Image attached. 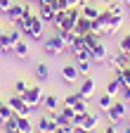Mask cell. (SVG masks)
<instances>
[{
    "instance_id": "cell-1",
    "label": "cell",
    "mask_w": 130,
    "mask_h": 133,
    "mask_svg": "<svg viewBox=\"0 0 130 133\" xmlns=\"http://www.w3.org/2000/svg\"><path fill=\"white\" fill-rule=\"evenodd\" d=\"M43 52L50 55V57H57V55H62V52H69V50H66V45H64L62 36L55 31L50 38H43Z\"/></svg>"
},
{
    "instance_id": "cell-2",
    "label": "cell",
    "mask_w": 130,
    "mask_h": 133,
    "mask_svg": "<svg viewBox=\"0 0 130 133\" xmlns=\"http://www.w3.org/2000/svg\"><path fill=\"white\" fill-rule=\"evenodd\" d=\"M125 114H128V102H123V100H113V105L106 109V116L111 124H121L125 119Z\"/></svg>"
},
{
    "instance_id": "cell-3",
    "label": "cell",
    "mask_w": 130,
    "mask_h": 133,
    "mask_svg": "<svg viewBox=\"0 0 130 133\" xmlns=\"http://www.w3.org/2000/svg\"><path fill=\"white\" fill-rule=\"evenodd\" d=\"M45 22L38 17V12H36V17H33V22H31V26L24 31V36L26 38H31V41H38V43H43V38H45Z\"/></svg>"
},
{
    "instance_id": "cell-4",
    "label": "cell",
    "mask_w": 130,
    "mask_h": 133,
    "mask_svg": "<svg viewBox=\"0 0 130 133\" xmlns=\"http://www.w3.org/2000/svg\"><path fill=\"white\" fill-rule=\"evenodd\" d=\"M69 55H71L76 62H78V59H90V48L85 45V41H83V38L78 36V38H76V43L69 48Z\"/></svg>"
},
{
    "instance_id": "cell-5",
    "label": "cell",
    "mask_w": 130,
    "mask_h": 133,
    "mask_svg": "<svg viewBox=\"0 0 130 133\" xmlns=\"http://www.w3.org/2000/svg\"><path fill=\"white\" fill-rule=\"evenodd\" d=\"M43 88L40 86H28V90L24 93V100H26V102L31 105V107H40L43 105Z\"/></svg>"
},
{
    "instance_id": "cell-6",
    "label": "cell",
    "mask_w": 130,
    "mask_h": 133,
    "mask_svg": "<svg viewBox=\"0 0 130 133\" xmlns=\"http://www.w3.org/2000/svg\"><path fill=\"white\" fill-rule=\"evenodd\" d=\"M57 131V124L52 116H38V121H36V133H55Z\"/></svg>"
},
{
    "instance_id": "cell-7",
    "label": "cell",
    "mask_w": 130,
    "mask_h": 133,
    "mask_svg": "<svg viewBox=\"0 0 130 133\" xmlns=\"http://www.w3.org/2000/svg\"><path fill=\"white\" fill-rule=\"evenodd\" d=\"M33 17H36V12H33V10H31L28 5H26V7H24V14L19 17V19H17V22H14V29H19V31L24 33V31H26V29L31 26V22H33Z\"/></svg>"
},
{
    "instance_id": "cell-8",
    "label": "cell",
    "mask_w": 130,
    "mask_h": 133,
    "mask_svg": "<svg viewBox=\"0 0 130 133\" xmlns=\"http://www.w3.org/2000/svg\"><path fill=\"white\" fill-rule=\"evenodd\" d=\"M106 57H109V52H106L104 41H102V43H97L95 48H90V59H92V62L102 64V62H106Z\"/></svg>"
},
{
    "instance_id": "cell-9",
    "label": "cell",
    "mask_w": 130,
    "mask_h": 133,
    "mask_svg": "<svg viewBox=\"0 0 130 133\" xmlns=\"http://www.w3.org/2000/svg\"><path fill=\"white\" fill-rule=\"evenodd\" d=\"M62 78L66 81V83H76V81L80 78V74H78V69H76V64H64V66H62Z\"/></svg>"
},
{
    "instance_id": "cell-10",
    "label": "cell",
    "mask_w": 130,
    "mask_h": 133,
    "mask_svg": "<svg viewBox=\"0 0 130 133\" xmlns=\"http://www.w3.org/2000/svg\"><path fill=\"white\" fill-rule=\"evenodd\" d=\"M90 31H92V22L80 14L78 22H76V26H73V33H76V36H85V33H90Z\"/></svg>"
},
{
    "instance_id": "cell-11",
    "label": "cell",
    "mask_w": 130,
    "mask_h": 133,
    "mask_svg": "<svg viewBox=\"0 0 130 133\" xmlns=\"http://www.w3.org/2000/svg\"><path fill=\"white\" fill-rule=\"evenodd\" d=\"M38 17L45 22V24H52V19H55V7L50 5V3H43V5H38Z\"/></svg>"
},
{
    "instance_id": "cell-12",
    "label": "cell",
    "mask_w": 130,
    "mask_h": 133,
    "mask_svg": "<svg viewBox=\"0 0 130 133\" xmlns=\"http://www.w3.org/2000/svg\"><path fill=\"white\" fill-rule=\"evenodd\" d=\"M33 76H36L38 83H45L47 78H50V66H47L45 62H38V64L33 66Z\"/></svg>"
},
{
    "instance_id": "cell-13",
    "label": "cell",
    "mask_w": 130,
    "mask_h": 133,
    "mask_svg": "<svg viewBox=\"0 0 130 133\" xmlns=\"http://www.w3.org/2000/svg\"><path fill=\"white\" fill-rule=\"evenodd\" d=\"M78 93H80V97H85V100H88V97L95 93V78H90V76H83V83H80Z\"/></svg>"
},
{
    "instance_id": "cell-14",
    "label": "cell",
    "mask_w": 130,
    "mask_h": 133,
    "mask_svg": "<svg viewBox=\"0 0 130 133\" xmlns=\"http://www.w3.org/2000/svg\"><path fill=\"white\" fill-rule=\"evenodd\" d=\"M28 52H31V48H28V43H26L24 38L12 48V55H14V57H19V59H28Z\"/></svg>"
},
{
    "instance_id": "cell-15",
    "label": "cell",
    "mask_w": 130,
    "mask_h": 133,
    "mask_svg": "<svg viewBox=\"0 0 130 133\" xmlns=\"http://www.w3.org/2000/svg\"><path fill=\"white\" fill-rule=\"evenodd\" d=\"M100 7H97V5H92V3H88V5H83V7H80V14H83L85 17V19H90V22H95L97 19V17H100Z\"/></svg>"
},
{
    "instance_id": "cell-16",
    "label": "cell",
    "mask_w": 130,
    "mask_h": 133,
    "mask_svg": "<svg viewBox=\"0 0 130 133\" xmlns=\"http://www.w3.org/2000/svg\"><path fill=\"white\" fill-rule=\"evenodd\" d=\"M121 24H123V14H121V17H111L109 26L104 29V36H116V31L121 29Z\"/></svg>"
},
{
    "instance_id": "cell-17",
    "label": "cell",
    "mask_w": 130,
    "mask_h": 133,
    "mask_svg": "<svg viewBox=\"0 0 130 133\" xmlns=\"http://www.w3.org/2000/svg\"><path fill=\"white\" fill-rule=\"evenodd\" d=\"M43 107H45L47 112H55V109L59 107V97H57V95H43Z\"/></svg>"
},
{
    "instance_id": "cell-18",
    "label": "cell",
    "mask_w": 130,
    "mask_h": 133,
    "mask_svg": "<svg viewBox=\"0 0 130 133\" xmlns=\"http://www.w3.org/2000/svg\"><path fill=\"white\" fill-rule=\"evenodd\" d=\"M24 7H26V5H14V3H12V7L5 12V14H7V19H10V22H17L19 17L24 14Z\"/></svg>"
},
{
    "instance_id": "cell-19",
    "label": "cell",
    "mask_w": 130,
    "mask_h": 133,
    "mask_svg": "<svg viewBox=\"0 0 130 133\" xmlns=\"http://www.w3.org/2000/svg\"><path fill=\"white\" fill-rule=\"evenodd\" d=\"M17 128H19V133H31V131H36V126L28 121V116H19V119H17Z\"/></svg>"
},
{
    "instance_id": "cell-20",
    "label": "cell",
    "mask_w": 130,
    "mask_h": 133,
    "mask_svg": "<svg viewBox=\"0 0 130 133\" xmlns=\"http://www.w3.org/2000/svg\"><path fill=\"white\" fill-rule=\"evenodd\" d=\"M21 38H24V33H21L19 29H12V31H7V45H10V50H12L14 45H17Z\"/></svg>"
},
{
    "instance_id": "cell-21",
    "label": "cell",
    "mask_w": 130,
    "mask_h": 133,
    "mask_svg": "<svg viewBox=\"0 0 130 133\" xmlns=\"http://www.w3.org/2000/svg\"><path fill=\"white\" fill-rule=\"evenodd\" d=\"M17 119H19V114L17 112H14L12 116H10V119L3 124V128H5V133H19V128H17Z\"/></svg>"
},
{
    "instance_id": "cell-22",
    "label": "cell",
    "mask_w": 130,
    "mask_h": 133,
    "mask_svg": "<svg viewBox=\"0 0 130 133\" xmlns=\"http://www.w3.org/2000/svg\"><path fill=\"white\" fill-rule=\"evenodd\" d=\"M80 38L85 41V45H88V48H95L97 43H102V36H100L97 31H90V33H85V36H80Z\"/></svg>"
},
{
    "instance_id": "cell-23",
    "label": "cell",
    "mask_w": 130,
    "mask_h": 133,
    "mask_svg": "<svg viewBox=\"0 0 130 133\" xmlns=\"http://www.w3.org/2000/svg\"><path fill=\"white\" fill-rule=\"evenodd\" d=\"M97 124H100V114H85V121H83V128H88V131H95L97 128Z\"/></svg>"
},
{
    "instance_id": "cell-24",
    "label": "cell",
    "mask_w": 130,
    "mask_h": 133,
    "mask_svg": "<svg viewBox=\"0 0 130 133\" xmlns=\"http://www.w3.org/2000/svg\"><path fill=\"white\" fill-rule=\"evenodd\" d=\"M90 66H92V59H78L76 62V69H78L80 76H88L90 74Z\"/></svg>"
},
{
    "instance_id": "cell-25",
    "label": "cell",
    "mask_w": 130,
    "mask_h": 133,
    "mask_svg": "<svg viewBox=\"0 0 130 133\" xmlns=\"http://www.w3.org/2000/svg\"><path fill=\"white\" fill-rule=\"evenodd\" d=\"M106 93H109V95H113V97H116V95L121 93V81H118L116 76H113V78L106 83Z\"/></svg>"
},
{
    "instance_id": "cell-26",
    "label": "cell",
    "mask_w": 130,
    "mask_h": 133,
    "mask_svg": "<svg viewBox=\"0 0 130 133\" xmlns=\"http://www.w3.org/2000/svg\"><path fill=\"white\" fill-rule=\"evenodd\" d=\"M116 74V78L121 81V86H130V69L125 66V69H118V71H113Z\"/></svg>"
},
{
    "instance_id": "cell-27",
    "label": "cell",
    "mask_w": 130,
    "mask_h": 133,
    "mask_svg": "<svg viewBox=\"0 0 130 133\" xmlns=\"http://www.w3.org/2000/svg\"><path fill=\"white\" fill-rule=\"evenodd\" d=\"M12 114H14V109H12L10 105H5V102H3V105H0V126H3V124H5V121L10 119V116H12Z\"/></svg>"
},
{
    "instance_id": "cell-28",
    "label": "cell",
    "mask_w": 130,
    "mask_h": 133,
    "mask_svg": "<svg viewBox=\"0 0 130 133\" xmlns=\"http://www.w3.org/2000/svg\"><path fill=\"white\" fill-rule=\"evenodd\" d=\"M106 10H109L113 17H121V14H123V3H116V0H111V3L106 5Z\"/></svg>"
},
{
    "instance_id": "cell-29",
    "label": "cell",
    "mask_w": 130,
    "mask_h": 133,
    "mask_svg": "<svg viewBox=\"0 0 130 133\" xmlns=\"http://www.w3.org/2000/svg\"><path fill=\"white\" fill-rule=\"evenodd\" d=\"M111 105H113V95H109V93L100 95V107H102V112H106Z\"/></svg>"
},
{
    "instance_id": "cell-30",
    "label": "cell",
    "mask_w": 130,
    "mask_h": 133,
    "mask_svg": "<svg viewBox=\"0 0 130 133\" xmlns=\"http://www.w3.org/2000/svg\"><path fill=\"white\" fill-rule=\"evenodd\" d=\"M73 109H76V114H88V100H85V97H80L78 102L73 105Z\"/></svg>"
},
{
    "instance_id": "cell-31",
    "label": "cell",
    "mask_w": 130,
    "mask_h": 133,
    "mask_svg": "<svg viewBox=\"0 0 130 133\" xmlns=\"http://www.w3.org/2000/svg\"><path fill=\"white\" fill-rule=\"evenodd\" d=\"M26 90H28V86H26L24 78H17V81H14V93H17V95H24Z\"/></svg>"
},
{
    "instance_id": "cell-32",
    "label": "cell",
    "mask_w": 130,
    "mask_h": 133,
    "mask_svg": "<svg viewBox=\"0 0 130 133\" xmlns=\"http://www.w3.org/2000/svg\"><path fill=\"white\" fill-rule=\"evenodd\" d=\"M52 7H55V12H66L71 5H69V0H55Z\"/></svg>"
},
{
    "instance_id": "cell-33",
    "label": "cell",
    "mask_w": 130,
    "mask_h": 133,
    "mask_svg": "<svg viewBox=\"0 0 130 133\" xmlns=\"http://www.w3.org/2000/svg\"><path fill=\"white\" fill-rule=\"evenodd\" d=\"M118 50H123V52H130V33H125V36L118 41Z\"/></svg>"
},
{
    "instance_id": "cell-34",
    "label": "cell",
    "mask_w": 130,
    "mask_h": 133,
    "mask_svg": "<svg viewBox=\"0 0 130 133\" xmlns=\"http://www.w3.org/2000/svg\"><path fill=\"white\" fill-rule=\"evenodd\" d=\"M78 100H80V93L76 90V93H71V95H66V97H64V105H71V107H73Z\"/></svg>"
},
{
    "instance_id": "cell-35",
    "label": "cell",
    "mask_w": 130,
    "mask_h": 133,
    "mask_svg": "<svg viewBox=\"0 0 130 133\" xmlns=\"http://www.w3.org/2000/svg\"><path fill=\"white\" fill-rule=\"evenodd\" d=\"M62 114H64V116H66V119H69V121H73V116H76V109H73L71 105H64V109H62Z\"/></svg>"
},
{
    "instance_id": "cell-36",
    "label": "cell",
    "mask_w": 130,
    "mask_h": 133,
    "mask_svg": "<svg viewBox=\"0 0 130 133\" xmlns=\"http://www.w3.org/2000/svg\"><path fill=\"white\" fill-rule=\"evenodd\" d=\"M121 100L123 102H130V86H121Z\"/></svg>"
},
{
    "instance_id": "cell-37",
    "label": "cell",
    "mask_w": 130,
    "mask_h": 133,
    "mask_svg": "<svg viewBox=\"0 0 130 133\" xmlns=\"http://www.w3.org/2000/svg\"><path fill=\"white\" fill-rule=\"evenodd\" d=\"M83 121H85V114H76L71 124H73V126H83Z\"/></svg>"
},
{
    "instance_id": "cell-38",
    "label": "cell",
    "mask_w": 130,
    "mask_h": 133,
    "mask_svg": "<svg viewBox=\"0 0 130 133\" xmlns=\"http://www.w3.org/2000/svg\"><path fill=\"white\" fill-rule=\"evenodd\" d=\"M10 7H12V0H0V12H3V14H5Z\"/></svg>"
},
{
    "instance_id": "cell-39",
    "label": "cell",
    "mask_w": 130,
    "mask_h": 133,
    "mask_svg": "<svg viewBox=\"0 0 130 133\" xmlns=\"http://www.w3.org/2000/svg\"><path fill=\"white\" fill-rule=\"evenodd\" d=\"M102 133H118V124H109Z\"/></svg>"
},
{
    "instance_id": "cell-40",
    "label": "cell",
    "mask_w": 130,
    "mask_h": 133,
    "mask_svg": "<svg viewBox=\"0 0 130 133\" xmlns=\"http://www.w3.org/2000/svg\"><path fill=\"white\" fill-rule=\"evenodd\" d=\"M73 133H92V131H88V128H83V126H76Z\"/></svg>"
},
{
    "instance_id": "cell-41",
    "label": "cell",
    "mask_w": 130,
    "mask_h": 133,
    "mask_svg": "<svg viewBox=\"0 0 130 133\" xmlns=\"http://www.w3.org/2000/svg\"><path fill=\"white\" fill-rule=\"evenodd\" d=\"M69 5H71V7H78V5H80V0H69Z\"/></svg>"
},
{
    "instance_id": "cell-42",
    "label": "cell",
    "mask_w": 130,
    "mask_h": 133,
    "mask_svg": "<svg viewBox=\"0 0 130 133\" xmlns=\"http://www.w3.org/2000/svg\"><path fill=\"white\" fill-rule=\"evenodd\" d=\"M88 3H95V0H80V5H78V7H83V5H88Z\"/></svg>"
},
{
    "instance_id": "cell-43",
    "label": "cell",
    "mask_w": 130,
    "mask_h": 133,
    "mask_svg": "<svg viewBox=\"0 0 130 133\" xmlns=\"http://www.w3.org/2000/svg\"><path fill=\"white\" fill-rule=\"evenodd\" d=\"M121 133H130V124H128V126H123V131H121Z\"/></svg>"
},
{
    "instance_id": "cell-44",
    "label": "cell",
    "mask_w": 130,
    "mask_h": 133,
    "mask_svg": "<svg viewBox=\"0 0 130 133\" xmlns=\"http://www.w3.org/2000/svg\"><path fill=\"white\" fill-rule=\"evenodd\" d=\"M123 3H125V5H128V7H130V0H123Z\"/></svg>"
},
{
    "instance_id": "cell-45",
    "label": "cell",
    "mask_w": 130,
    "mask_h": 133,
    "mask_svg": "<svg viewBox=\"0 0 130 133\" xmlns=\"http://www.w3.org/2000/svg\"><path fill=\"white\" fill-rule=\"evenodd\" d=\"M92 133H102V131H92Z\"/></svg>"
},
{
    "instance_id": "cell-46",
    "label": "cell",
    "mask_w": 130,
    "mask_h": 133,
    "mask_svg": "<svg viewBox=\"0 0 130 133\" xmlns=\"http://www.w3.org/2000/svg\"><path fill=\"white\" fill-rule=\"evenodd\" d=\"M55 133H62V131H59V128H57V131H55Z\"/></svg>"
},
{
    "instance_id": "cell-47",
    "label": "cell",
    "mask_w": 130,
    "mask_h": 133,
    "mask_svg": "<svg viewBox=\"0 0 130 133\" xmlns=\"http://www.w3.org/2000/svg\"><path fill=\"white\" fill-rule=\"evenodd\" d=\"M0 55H3V48H0Z\"/></svg>"
},
{
    "instance_id": "cell-48",
    "label": "cell",
    "mask_w": 130,
    "mask_h": 133,
    "mask_svg": "<svg viewBox=\"0 0 130 133\" xmlns=\"http://www.w3.org/2000/svg\"><path fill=\"white\" fill-rule=\"evenodd\" d=\"M116 3H123V0H116Z\"/></svg>"
},
{
    "instance_id": "cell-49",
    "label": "cell",
    "mask_w": 130,
    "mask_h": 133,
    "mask_svg": "<svg viewBox=\"0 0 130 133\" xmlns=\"http://www.w3.org/2000/svg\"><path fill=\"white\" fill-rule=\"evenodd\" d=\"M0 105H3V100H0Z\"/></svg>"
},
{
    "instance_id": "cell-50",
    "label": "cell",
    "mask_w": 130,
    "mask_h": 133,
    "mask_svg": "<svg viewBox=\"0 0 130 133\" xmlns=\"http://www.w3.org/2000/svg\"><path fill=\"white\" fill-rule=\"evenodd\" d=\"M128 69H130V64H128Z\"/></svg>"
},
{
    "instance_id": "cell-51",
    "label": "cell",
    "mask_w": 130,
    "mask_h": 133,
    "mask_svg": "<svg viewBox=\"0 0 130 133\" xmlns=\"http://www.w3.org/2000/svg\"><path fill=\"white\" fill-rule=\"evenodd\" d=\"M0 29H3V26H0Z\"/></svg>"
}]
</instances>
